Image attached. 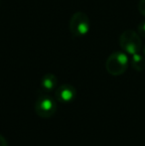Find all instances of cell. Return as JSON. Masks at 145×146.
Instances as JSON below:
<instances>
[{
    "label": "cell",
    "mask_w": 145,
    "mask_h": 146,
    "mask_svg": "<svg viewBox=\"0 0 145 146\" xmlns=\"http://www.w3.org/2000/svg\"><path fill=\"white\" fill-rule=\"evenodd\" d=\"M128 65H129V59L127 54L123 51H116L109 56L105 62V69L109 75L117 77L125 73Z\"/></svg>",
    "instance_id": "obj_1"
},
{
    "label": "cell",
    "mask_w": 145,
    "mask_h": 146,
    "mask_svg": "<svg viewBox=\"0 0 145 146\" xmlns=\"http://www.w3.org/2000/svg\"><path fill=\"white\" fill-rule=\"evenodd\" d=\"M119 47L123 52L129 55H134L142 50L141 36L134 30H125L118 39Z\"/></svg>",
    "instance_id": "obj_2"
},
{
    "label": "cell",
    "mask_w": 145,
    "mask_h": 146,
    "mask_svg": "<svg viewBox=\"0 0 145 146\" xmlns=\"http://www.w3.org/2000/svg\"><path fill=\"white\" fill-rule=\"evenodd\" d=\"M91 22L89 18L83 12H75L71 17L70 31L71 34L75 38H81L89 33Z\"/></svg>",
    "instance_id": "obj_3"
},
{
    "label": "cell",
    "mask_w": 145,
    "mask_h": 146,
    "mask_svg": "<svg viewBox=\"0 0 145 146\" xmlns=\"http://www.w3.org/2000/svg\"><path fill=\"white\" fill-rule=\"evenodd\" d=\"M57 104L54 98L48 94H41L36 100L35 111L42 118H49L56 113Z\"/></svg>",
    "instance_id": "obj_4"
},
{
    "label": "cell",
    "mask_w": 145,
    "mask_h": 146,
    "mask_svg": "<svg viewBox=\"0 0 145 146\" xmlns=\"http://www.w3.org/2000/svg\"><path fill=\"white\" fill-rule=\"evenodd\" d=\"M55 96H56L57 100L64 102V104L72 102L77 96V90L70 84H64L56 88Z\"/></svg>",
    "instance_id": "obj_5"
},
{
    "label": "cell",
    "mask_w": 145,
    "mask_h": 146,
    "mask_svg": "<svg viewBox=\"0 0 145 146\" xmlns=\"http://www.w3.org/2000/svg\"><path fill=\"white\" fill-rule=\"evenodd\" d=\"M57 84H58V80L57 77L54 74H46V75L43 76L42 80H41V88L44 92H52L57 87Z\"/></svg>",
    "instance_id": "obj_6"
},
{
    "label": "cell",
    "mask_w": 145,
    "mask_h": 146,
    "mask_svg": "<svg viewBox=\"0 0 145 146\" xmlns=\"http://www.w3.org/2000/svg\"><path fill=\"white\" fill-rule=\"evenodd\" d=\"M129 63L135 71L142 72L145 69V56L139 54V53L131 55V59H130Z\"/></svg>",
    "instance_id": "obj_7"
},
{
    "label": "cell",
    "mask_w": 145,
    "mask_h": 146,
    "mask_svg": "<svg viewBox=\"0 0 145 146\" xmlns=\"http://www.w3.org/2000/svg\"><path fill=\"white\" fill-rule=\"evenodd\" d=\"M137 32H138V34H139L140 36L145 38V20H144V21H142V22H140V23L138 24Z\"/></svg>",
    "instance_id": "obj_8"
},
{
    "label": "cell",
    "mask_w": 145,
    "mask_h": 146,
    "mask_svg": "<svg viewBox=\"0 0 145 146\" xmlns=\"http://www.w3.org/2000/svg\"><path fill=\"white\" fill-rule=\"evenodd\" d=\"M137 7H138V11L140 12V14L145 17V0H139Z\"/></svg>",
    "instance_id": "obj_9"
},
{
    "label": "cell",
    "mask_w": 145,
    "mask_h": 146,
    "mask_svg": "<svg viewBox=\"0 0 145 146\" xmlns=\"http://www.w3.org/2000/svg\"><path fill=\"white\" fill-rule=\"evenodd\" d=\"M0 146H8L7 140H6L5 137L2 136L1 134H0Z\"/></svg>",
    "instance_id": "obj_10"
},
{
    "label": "cell",
    "mask_w": 145,
    "mask_h": 146,
    "mask_svg": "<svg viewBox=\"0 0 145 146\" xmlns=\"http://www.w3.org/2000/svg\"><path fill=\"white\" fill-rule=\"evenodd\" d=\"M142 52H143V55L145 56V45H144L143 47H142Z\"/></svg>",
    "instance_id": "obj_11"
}]
</instances>
